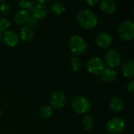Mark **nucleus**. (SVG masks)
<instances>
[{
	"instance_id": "nucleus-1",
	"label": "nucleus",
	"mask_w": 134,
	"mask_h": 134,
	"mask_svg": "<svg viewBox=\"0 0 134 134\" xmlns=\"http://www.w3.org/2000/svg\"><path fill=\"white\" fill-rule=\"evenodd\" d=\"M77 21L79 25L86 29H92L97 25L98 19L94 13L90 9H82L77 15Z\"/></svg>"
},
{
	"instance_id": "nucleus-2",
	"label": "nucleus",
	"mask_w": 134,
	"mask_h": 134,
	"mask_svg": "<svg viewBox=\"0 0 134 134\" xmlns=\"http://www.w3.org/2000/svg\"><path fill=\"white\" fill-rule=\"evenodd\" d=\"M68 47L75 55H82L86 50V43L79 35H73L68 40Z\"/></svg>"
},
{
	"instance_id": "nucleus-3",
	"label": "nucleus",
	"mask_w": 134,
	"mask_h": 134,
	"mask_svg": "<svg viewBox=\"0 0 134 134\" xmlns=\"http://www.w3.org/2000/svg\"><path fill=\"white\" fill-rule=\"evenodd\" d=\"M118 32L120 38L125 41H131L134 38V24L131 20H125L122 22L119 27Z\"/></svg>"
},
{
	"instance_id": "nucleus-4",
	"label": "nucleus",
	"mask_w": 134,
	"mask_h": 134,
	"mask_svg": "<svg viewBox=\"0 0 134 134\" xmlns=\"http://www.w3.org/2000/svg\"><path fill=\"white\" fill-rule=\"evenodd\" d=\"M71 106L73 109L79 114H86L91 109L90 101L85 97L78 96L72 100Z\"/></svg>"
},
{
	"instance_id": "nucleus-5",
	"label": "nucleus",
	"mask_w": 134,
	"mask_h": 134,
	"mask_svg": "<svg viewBox=\"0 0 134 134\" xmlns=\"http://www.w3.org/2000/svg\"><path fill=\"white\" fill-rule=\"evenodd\" d=\"M108 133L111 134H119L122 133L125 129V122L118 117L110 119L106 125Z\"/></svg>"
},
{
	"instance_id": "nucleus-6",
	"label": "nucleus",
	"mask_w": 134,
	"mask_h": 134,
	"mask_svg": "<svg viewBox=\"0 0 134 134\" xmlns=\"http://www.w3.org/2000/svg\"><path fill=\"white\" fill-rule=\"evenodd\" d=\"M104 68L103 60L100 57H92L87 63V70L92 75H100Z\"/></svg>"
},
{
	"instance_id": "nucleus-7",
	"label": "nucleus",
	"mask_w": 134,
	"mask_h": 134,
	"mask_svg": "<svg viewBox=\"0 0 134 134\" xmlns=\"http://www.w3.org/2000/svg\"><path fill=\"white\" fill-rule=\"evenodd\" d=\"M104 60L110 68H116L121 63V55L118 50L111 49L106 53Z\"/></svg>"
},
{
	"instance_id": "nucleus-8",
	"label": "nucleus",
	"mask_w": 134,
	"mask_h": 134,
	"mask_svg": "<svg viewBox=\"0 0 134 134\" xmlns=\"http://www.w3.org/2000/svg\"><path fill=\"white\" fill-rule=\"evenodd\" d=\"M49 104L55 109L61 108L64 106L66 103V96L64 93L61 91L53 92L49 97Z\"/></svg>"
},
{
	"instance_id": "nucleus-9",
	"label": "nucleus",
	"mask_w": 134,
	"mask_h": 134,
	"mask_svg": "<svg viewBox=\"0 0 134 134\" xmlns=\"http://www.w3.org/2000/svg\"><path fill=\"white\" fill-rule=\"evenodd\" d=\"M2 38L5 44L9 47H15L19 43V36L13 31H6Z\"/></svg>"
},
{
	"instance_id": "nucleus-10",
	"label": "nucleus",
	"mask_w": 134,
	"mask_h": 134,
	"mask_svg": "<svg viewBox=\"0 0 134 134\" xmlns=\"http://www.w3.org/2000/svg\"><path fill=\"white\" fill-rule=\"evenodd\" d=\"M112 42L111 36L105 32L99 33L96 37V43L98 46L101 48H108L111 46Z\"/></svg>"
},
{
	"instance_id": "nucleus-11",
	"label": "nucleus",
	"mask_w": 134,
	"mask_h": 134,
	"mask_svg": "<svg viewBox=\"0 0 134 134\" xmlns=\"http://www.w3.org/2000/svg\"><path fill=\"white\" fill-rule=\"evenodd\" d=\"M100 80L104 82H112L117 79V73L115 70L110 68H104L100 74Z\"/></svg>"
},
{
	"instance_id": "nucleus-12",
	"label": "nucleus",
	"mask_w": 134,
	"mask_h": 134,
	"mask_svg": "<svg viewBox=\"0 0 134 134\" xmlns=\"http://www.w3.org/2000/svg\"><path fill=\"white\" fill-rule=\"evenodd\" d=\"M122 71L125 77L126 78H132L134 75V63L133 60L131 58L126 59L122 63Z\"/></svg>"
},
{
	"instance_id": "nucleus-13",
	"label": "nucleus",
	"mask_w": 134,
	"mask_h": 134,
	"mask_svg": "<svg viewBox=\"0 0 134 134\" xmlns=\"http://www.w3.org/2000/svg\"><path fill=\"white\" fill-rule=\"evenodd\" d=\"M32 15L34 17L38 19H42L48 15V9L45 5L42 4H35V5L31 9Z\"/></svg>"
},
{
	"instance_id": "nucleus-14",
	"label": "nucleus",
	"mask_w": 134,
	"mask_h": 134,
	"mask_svg": "<svg viewBox=\"0 0 134 134\" xmlns=\"http://www.w3.org/2000/svg\"><path fill=\"white\" fill-rule=\"evenodd\" d=\"M100 8L103 12L111 14L116 9V3L112 0H104L100 2Z\"/></svg>"
},
{
	"instance_id": "nucleus-15",
	"label": "nucleus",
	"mask_w": 134,
	"mask_h": 134,
	"mask_svg": "<svg viewBox=\"0 0 134 134\" xmlns=\"http://www.w3.org/2000/svg\"><path fill=\"white\" fill-rule=\"evenodd\" d=\"M28 19H29L28 11L24 10V9L18 10L14 15V21L16 24H17L19 25L26 24L27 22Z\"/></svg>"
},
{
	"instance_id": "nucleus-16",
	"label": "nucleus",
	"mask_w": 134,
	"mask_h": 134,
	"mask_svg": "<svg viewBox=\"0 0 134 134\" xmlns=\"http://www.w3.org/2000/svg\"><path fill=\"white\" fill-rule=\"evenodd\" d=\"M34 30L30 26H24L21 28L20 32V36L22 41L24 42H28L32 39L34 37Z\"/></svg>"
},
{
	"instance_id": "nucleus-17",
	"label": "nucleus",
	"mask_w": 134,
	"mask_h": 134,
	"mask_svg": "<svg viewBox=\"0 0 134 134\" xmlns=\"http://www.w3.org/2000/svg\"><path fill=\"white\" fill-rule=\"evenodd\" d=\"M124 107L123 101L119 97H113L109 104L110 109L114 112H120L122 111Z\"/></svg>"
},
{
	"instance_id": "nucleus-18",
	"label": "nucleus",
	"mask_w": 134,
	"mask_h": 134,
	"mask_svg": "<svg viewBox=\"0 0 134 134\" xmlns=\"http://www.w3.org/2000/svg\"><path fill=\"white\" fill-rule=\"evenodd\" d=\"M51 10L57 15H60L65 11V5L60 2H54L51 5Z\"/></svg>"
},
{
	"instance_id": "nucleus-19",
	"label": "nucleus",
	"mask_w": 134,
	"mask_h": 134,
	"mask_svg": "<svg viewBox=\"0 0 134 134\" xmlns=\"http://www.w3.org/2000/svg\"><path fill=\"white\" fill-rule=\"evenodd\" d=\"M82 123H83V126H84L85 130H90L94 126V119H93V116H91V115H86L83 119Z\"/></svg>"
},
{
	"instance_id": "nucleus-20",
	"label": "nucleus",
	"mask_w": 134,
	"mask_h": 134,
	"mask_svg": "<svg viewBox=\"0 0 134 134\" xmlns=\"http://www.w3.org/2000/svg\"><path fill=\"white\" fill-rule=\"evenodd\" d=\"M39 115L42 119H49L52 115V109L49 106H43L40 108Z\"/></svg>"
},
{
	"instance_id": "nucleus-21",
	"label": "nucleus",
	"mask_w": 134,
	"mask_h": 134,
	"mask_svg": "<svg viewBox=\"0 0 134 134\" xmlns=\"http://www.w3.org/2000/svg\"><path fill=\"white\" fill-rule=\"evenodd\" d=\"M71 68L74 71H79L82 68V62L78 57H72L71 60Z\"/></svg>"
},
{
	"instance_id": "nucleus-22",
	"label": "nucleus",
	"mask_w": 134,
	"mask_h": 134,
	"mask_svg": "<svg viewBox=\"0 0 134 134\" xmlns=\"http://www.w3.org/2000/svg\"><path fill=\"white\" fill-rule=\"evenodd\" d=\"M19 5L23 9L28 11V10H31L33 9V7L35 5V3L31 1H20Z\"/></svg>"
},
{
	"instance_id": "nucleus-23",
	"label": "nucleus",
	"mask_w": 134,
	"mask_h": 134,
	"mask_svg": "<svg viewBox=\"0 0 134 134\" xmlns=\"http://www.w3.org/2000/svg\"><path fill=\"white\" fill-rule=\"evenodd\" d=\"M10 25V22L6 17H1L0 18V33L2 31H6Z\"/></svg>"
},
{
	"instance_id": "nucleus-24",
	"label": "nucleus",
	"mask_w": 134,
	"mask_h": 134,
	"mask_svg": "<svg viewBox=\"0 0 134 134\" xmlns=\"http://www.w3.org/2000/svg\"><path fill=\"white\" fill-rule=\"evenodd\" d=\"M0 11L2 14L7 15L11 11V5L8 2H2V5H0Z\"/></svg>"
},
{
	"instance_id": "nucleus-25",
	"label": "nucleus",
	"mask_w": 134,
	"mask_h": 134,
	"mask_svg": "<svg viewBox=\"0 0 134 134\" xmlns=\"http://www.w3.org/2000/svg\"><path fill=\"white\" fill-rule=\"evenodd\" d=\"M27 23H28V26L30 27H34V26H36L38 23V20L34 16H31V17H29L28 20H27Z\"/></svg>"
},
{
	"instance_id": "nucleus-26",
	"label": "nucleus",
	"mask_w": 134,
	"mask_h": 134,
	"mask_svg": "<svg viewBox=\"0 0 134 134\" xmlns=\"http://www.w3.org/2000/svg\"><path fill=\"white\" fill-rule=\"evenodd\" d=\"M127 90L129 91V92H130L131 93H133L134 91V81L133 80H132V81H130V82L128 84V86H127Z\"/></svg>"
},
{
	"instance_id": "nucleus-27",
	"label": "nucleus",
	"mask_w": 134,
	"mask_h": 134,
	"mask_svg": "<svg viewBox=\"0 0 134 134\" xmlns=\"http://www.w3.org/2000/svg\"><path fill=\"white\" fill-rule=\"evenodd\" d=\"M86 2V4H88L90 6H94L95 5H97L98 3V1L97 0H87Z\"/></svg>"
},
{
	"instance_id": "nucleus-28",
	"label": "nucleus",
	"mask_w": 134,
	"mask_h": 134,
	"mask_svg": "<svg viewBox=\"0 0 134 134\" xmlns=\"http://www.w3.org/2000/svg\"><path fill=\"white\" fill-rule=\"evenodd\" d=\"M1 39H2V35H1V33H0V42H1Z\"/></svg>"
}]
</instances>
